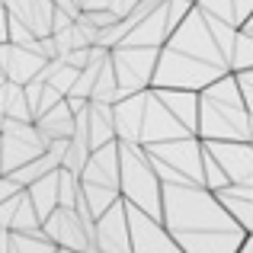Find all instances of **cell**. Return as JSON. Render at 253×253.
Wrapping results in <instances>:
<instances>
[{
	"instance_id": "7a4b0ae2",
	"label": "cell",
	"mask_w": 253,
	"mask_h": 253,
	"mask_svg": "<svg viewBox=\"0 0 253 253\" xmlns=\"http://www.w3.org/2000/svg\"><path fill=\"white\" fill-rule=\"evenodd\" d=\"M237 253H253V234H247V241L237 247Z\"/></svg>"
},
{
	"instance_id": "6da1fadb",
	"label": "cell",
	"mask_w": 253,
	"mask_h": 253,
	"mask_svg": "<svg viewBox=\"0 0 253 253\" xmlns=\"http://www.w3.org/2000/svg\"><path fill=\"white\" fill-rule=\"evenodd\" d=\"M237 86H241V96H244V106H247V119H250V144H253V68L247 71H237Z\"/></svg>"
}]
</instances>
